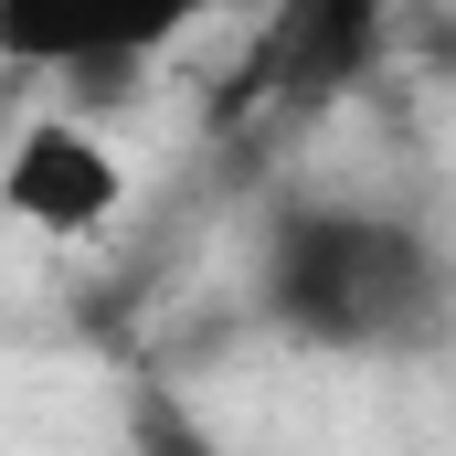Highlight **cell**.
Returning <instances> with one entry per match:
<instances>
[{"instance_id": "cell-1", "label": "cell", "mask_w": 456, "mask_h": 456, "mask_svg": "<svg viewBox=\"0 0 456 456\" xmlns=\"http://www.w3.org/2000/svg\"><path fill=\"white\" fill-rule=\"evenodd\" d=\"M425 287H436L425 244L393 224H361V213L297 224L276 244V319H297L308 340H403Z\"/></svg>"}, {"instance_id": "cell-2", "label": "cell", "mask_w": 456, "mask_h": 456, "mask_svg": "<svg viewBox=\"0 0 456 456\" xmlns=\"http://www.w3.org/2000/svg\"><path fill=\"white\" fill-rule=\"evenodd\" d=\"M0 213L21 233H43V244H96V233L127 213V159H117V138L96 117H75V107L21 117L11 149H0Z\"/></svg>"}, {"instance_id": "cell-3", "label": "cell", "mask_w": 456, "mask_h": 456, "mask_svg": "<svg viewBox=\"0 0 456 456\" xmlns=\"http://www.w3.org/2000/svg\"><path fill=\"white\" fill-rule=\"evenodd\" d=\"M213 0H0V53L32 75H117V64H159Z\"/></svg>"}, {"instance_id": "cell-4", "label": "cell", "mask_w": 456, "mask_h": 456, "mask_svg": "<svg viewBox=\"0 0 456 456\" xmlns=\"http://www.w3.org/2000/svg\"><path fill=\"white\" fill-rule=\"evenodd\" d=\"M382 21H393V0H287L265 21L255 64H244V86L276 96V107H330L350 75L382 53Z\"/></svg>"}]
</instances>
